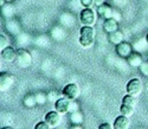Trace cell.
<instances>
[{
  "label": "cell",
  "instance_id": "7402d4cb",
  "mask_svg": "<svg viewBox=\"0 0 148 129\" xmlns=\"http://www.w3.org/2000/svg\"><path fill=\"white\" fill-rule=\"evenodd\" d=\"M36 96V101H37V104H40V106H44L45 103L47 102V94H44L42 91L34 94Z\"/></svg>",
  "mask_w": 148,
  "mask_h": 129
},
{
  "label": "cell",
  "instance_id": "277c9868",
  "mask_svg": "<svg viewBox=\"0 0 148 129\" xmlns=\"http://www.w3.org/2000/svg\"><path fill=\"white\" fill-rule=\"evenodd\" d=\"M71 103L72 101L64 97H59L56 102H55V109L60 114V115H65L66 113L71 111Z\"/></svg>",
  "mask_w": 148,
  "mask_h": 129
},
{
  "label": "cell",
  "instance_id": "5bb4252c",
  "mask_svg": "<svg viewBox=\"0 0 148 129\" xmlns=\"http://www.w3.org/2000/svg\"><path fill=\"white\" fill-rule=\"evenodd\" d=\"M14 6L12 5L11 3H5L3 6H1V16L6 19H11V18H13L14 16Z\"/></svg>",
  "mask_w": 148,
  "mask_h": 129
},
{
  "label": "cell",
  "instance_id": "f1b7e54d",
  "mask_svg": "<svg viewBox=\"0 0 148 129\" xmlns=\"http://www.w3.org/2000/svg\"><path fill=\"white\" fill-rule=\"evenodd\" d=\"M79 1L84 7H91L94 5V0H79Z\"/></svg>",
  "mask_w": 148,
  "mask_h": 129
},
{
  "label": "cell",
  "instance_id": "5b68a950",
  "mask_svg": "<svg viewBox=\"0 0 148 129\" xmlns=\"http://www.w3.org/2000/svg\"><path fill=\"white\" fill-rule=\"evenodd\" d=\"M126 90H127V94L134 97H138L142 91V82L139 78H133L127 83Z\"/></svg>",
  "mask_w": 148,
  "mask_h": 129
},
{
  "label": "cell",
  "instance_id": "4316f807",
  "mask_svg": "<svg viewBox=\"0 0 148 129\" xmlns=\"http://www.w3.org/2000/svg\"><path fill=\"white\" fill-rule=\"evenodd\" d=\"M112 18H114L116 21H121V19H122V14H121V12H120L119 10L114 8V10H113V17H112Z\"/></svg>",
  "mask_w": 148,
  "mask_h": 129
},
{
  "label": "cell",
  "instance_id": "44dd1931",
  "mask_svg": "<svg viewBox=\"0 0 148 129\" xmlns=\"http://www.w3.org/2000/svg\"><path fill=\"white\" fill-rule=\"evenodd\" d=\"M120 113H121V115H125L127 117H130V116H133V114H134V107L128 106V104H123L122 103V106L120 107Z\"/></svg>",
  "mask_w": 148,
  "mask_h": 129
},
{
  "label": "cell",
  "instance_id": "8992f818",
  "mask_svg": "<svg viewBox=\"0 0 148 129\" xmlns=\"http://www.w3.org/2000/svg\"><path fill=\"white\" fill-rule=\"evenodd\" d=\"M79 88L77 84L75 83H69L66 84L64 88H63V91H62V94H63V96H65L66 98L71 99V101H75L76 98L79 97Z\"/></svg>",
  "mask_w": 148,
  "mask_h": 129
},
{
  "label": "cell",
  "instance_id": "9a60e30c",
  "mask_svg": "<svg viewBox=\"0 0 148 129\" xmlns=\"http://www.w3.org/2000/svg\"><path fill=\"white\" fill-rule=\"evenodd\" d=\"M108 39L112 44L117 45V44H120V43H122L123 40H125V36H123V33L120 30H116V31H113V32L109 33Z\"/></svg>",
  "mask_w": 148,
  "mask_h": 129
},
{
  "label": "cell",
  "instance_id": "6da1fadb",
  "mask_svg": "<svg viewBox=\"0 0 148 129\" xmlns=\"http://www.w3.org/2000/svg\"><path fill=\"white\" fill-rule=\"evenodd\" d=\"M95 40V31L91 26L83 25V27L79 30V44L83 47H91Z\"/></svg>",
  "mask_w": 148,
  "mask_h": 129
},
{
  "label": "cell",
  "instance_id": "7c38bea8",
  "mask_svg": "<svg viewBox=\"0 0 148 129\" xmlns=\"http://www.w3.org/2000/svg\"><path fill=\"white\" fill-rule=\"evenodd\" d=\"M129 124H130L129 117H127V116H125V115H120L115 119L113 127L115 129H127L129 127Z\"/></svg>",
  "mask_w": 148,
  "mask_h": 129
},
{
  "label": "cell",
  "instance_id": "7a4b0ae2",
  "mask_svg": "<svg viewBox=\"0 0 148 129\" xmlns=\"http://www.w3.org/2000/svg\"><path fill=\"white\" fill-rule=\"evenodd\" d=\"M16 62H17L19 68L26 69V68H29L31 65V63H32V56H31V54L27 50L20 47V49L17 50Z\"/></svg>",
  "mask_w": 148,
  "mask_h": 129
},
{
  "label": "cell",
  "instance_id": "484cf974",
  "mask_svg": "<svg viewBox=\"0 0 148 129\" xmlns=\"http://www.w3.org/2000/svg\"><path fill=\"white\" fill-rule=\"evenodd\" d=\"M139 69H140V71L143 76L148 77V62H142L141 65L139 67Z\"/></svg>",
  "mask_w": 148,
  "mask_h": 129
},
{
  "label": "cell",
  "instance_id": "ffe728a7",
  "mask_svg": "<svg viewBox=\"0 0 148 129\" xmlns=\"http://www.w3.org/2000/svg\"><path fill=\"white\" fill-rule=\"evenodd\" d=\"M24 106L27 107V108H33L34 106H37V101H36V96L32 94H27L23 99Z\"/></svg>",
  "mask_w": 148,
  "mask_h": 129
},
{
  "label": "cell",
  "instance_id": "d6a6232c",
  "mask_svg": "<svg viewBox=\"0 0 148 129\" xmlns=\"http://www.w3.org/2000/svg\"><path fill=\"white\" fill-rule=\"evenodd\" d=\"M5 3H6V0H0V7H1V6H3Z\"/></svg>",
  "mask_w": 148,
  "mask_h": 129
},
{
  "label": "cell",
  "instance_id": "836d02e7",
  "mask_svg": "<svg viewBox=\"0 0 148 129\" xmlns=\"http://www.w3.org/2000/svg\"><path fill=\"white\" fill-rule=\"evenodd\" d=\"M146 42H147V44H148V33H147V36H146Z\"/></svg>",
  "mask_w": 148,
  "mask_h": 129
},
{
  "label": "cell",
  "instance_id": "e0dca14e",
  "mask_svg": "<svg viewBox=\"0 0 148 129\" xmlns=\"http://www.w3.org/2000/svg\"><path fill=\"white\" fill-rule=\"evenodd\" d=\"M6 27H7L8 32L12 33V34H18L20 32V25L14 19H10L7 21V24H6Z\"/></svg>",
  "mask_w": 148,
  "mask_h": 129
},
{
  "label": "cell",
  "instance_id": "4dcf8cb0",
  "mask_svg": "<svg viewBox=\"0 0 148 129\" xmlns=\"http://www.w3.org/2000/svg\"><path fill=\"white\" fill-rule=\"evenodd\" d=\"M106 3V0H94V5L97 7V6H100V5H102V4H104Z\"/></svg>",
  "mask_w": 148,
  "mask_h": 129
},
{
  "label": "cell",
  "instance_id": "f546056e",
  "mask_svg": "<svg viewBox=\"0 0 148 129\" xmlns=\"http://www.w3.org/2000/svg\"><path fill=\"white\" fill-rule=\"evenodd\" d=\"M112 128H114V127L108 124V123H103V124L100 126V129H112Z\"/></svg>",
  "mask_w": 148,
  "mask_h": 129
},
{
  "label": "cell",
  "instance_id": "4fadbf2b",
  "mask_svg": "<svg viewBox=\"0 0 148 129\" xmlns=\"http://www.w3.org/2000/svg\"><path fill=\"white\" fill-rule=\"evenodd\" d=\"M127 60H128V64L132 68H139L141 65V63L143 62L142 56L139 52H132L129 55V57L127 58Z\"/></svg>",
  "mask_w": 148,
  "mask_h": 129
},
{
  "label": "cell",
  "instance_id": "ba28073f",
  "mask_svg": "<svg viewBox=\"0 0 148 129\" xmlns=\"http://www.w3.org/2000/svg\"><path fill=\"white\" fill-rule=\"evenodd\" d=\"M132 52H133V46H132V44H129V43H127V42H125V40L116 45V54H117L121 58H128Z\"/></svg>",
  "mask_w": 148,
  "mask_h": 129
},
{
  "label": "cell",
  "instance_id": "d6986e66",
  "mask_svg": "<svg viewBox=\"0 0 148 129\" xmlns=\"http://www.w3.org/2000/svg\"><path fill=\"white\" fill-rule=\"evenodd\" d=\"M51 34L52 37L55 38L56 40H62V39H64L65 38V31L63 30V27H60V26H55L51 31Z\"/></svg>",
  "mask_w": 148,
  "mask_h": 129
},
{
  "label": "cell",
  "instance_id": "30bf717a",
  "mask_svg": "<svg viewBox=\"0 0 148 129\" xmlns=\"http://www.w3.org/2000/svg\"><path fill=\"white\" fill-rule=\"evenodd\" d=\"M0 56H1V59L11 63V62H14L16 57H17V50H14L12 46H6L1 52H0Z\"/></svg>",
  "mask_w": 148,
  "mask_h": 129
},
{
  "label": "cell",
  "instance_id": "e575fe53",
  "mask_svg": "<svg viewBox=\"0 0 148 129\" xmlns=\"http://www.w3.org/2000/svg\"><path fill=\"white\" fill-rule=\"evenodd\" d=\"M11 1H13V0H6V3H11Z\"/></svg>",
  "mask_w": 148,
  "mask_h": 129
},
{
  "label": "cell",
  "instance_id": "1f68e13d",
  "mask_svg": "<svg viewBox=\"0 0 148 129\" xmlns=\"http://www.w3.org/2000/svg\"><path fill=\"white\" fill-rule=\"evenodd\" d=\"M72 128H75V129H81V128H82V126H81V124H73V126H72Z\"/></svg>",
  "mask_w": 148,
  "mask_h": 129
},
{
  "label": "cell",
  "instance_id": "83f0119b",
  "mask_svg": "<svg viewBox=\"0 0 148 129\" xmlns=\"http://www.w3.org/2000/svg\"><path fill=\"white\" fill-rule=\"evenodd\" d=\"M34 128H36V129H49V128H50V126H49V124L44 121V122H38V123L36 124Z\"/></svg>",
  "mask_w": 148,
  "mask_h": 129
},
{
  "label": "cell",
  "instance_id": "52a82bcc",
  "mask_svg": "<svg viewBox=\"0 0 148 129\" xmlns=\"http://www.w3.org/2000/svg\"><path fill=\"white\" fill-rule=\"evenodd\" d=\"M14 82L13 76L8 72H1L0 73V91H7L12 86Z\"/></svg>",
  "mask_w": 148,
  "mask_h": 129
},
{
  "label": "cell",
  "instance_id": "ac0fdd59",
  "mask_svg": "<svg viewBox=\"0 0 148 129\" xmlns=\"http://www.w3.org/2000/svg\"><path fill=\"white\" fill-rule=\"evenodd\" d=\"M70 120H71V122H72L73 124H81V123L83 122V120H84V116H83V114H82L78 109H76V110L71 111V114H70Z\"/></svg>",
  "mask_w": 148,
  "mask_h": 129
},
{
  "label": "cell",
  "instance_id": "9c48e42d",
  "mask_svg": "<svg viewBox=\"0 0 148 129\" xmlns=\"http://www.w3.org/2000/svg\"><path fill=\"white\" fill-rule=\"evenodd\" d=\"M45 122L50 126V128H55L60 123V114L56 110V111H49L45 115Z\"/></svg>",
  "mask_w": 148,
  "mask_h": 129
},
{
  "label": "cell",
  "instance_id": "cb8c5ba5",
  "mask_svg": "<svg viewBox=\"0 0 148 129\" xmlns=\"http://www.w3.org/2000/svg\"><path fill=\"white\" fill-rule=\"evenodd\" d=\"M6 46H8V38H7L5 34L0 33V52H1V51H3Z\"/></svg>",
  "mask_w": 148,
  "mask_h": 129
},
{
  "label": "cell",
  "instance_id": "8fae6325",
  "mask_svg": "<svg viewBox=\"0 0 148 129\" xmlns=\"http://www.w3.org/2000/svg\"><path fill=\"white\" fill-rule=\"evenodd\" d=\"M113 7L110 6V5H107L106 3L100 5V6H97V14L104 18V19H109V18H112L113 17Z\"/></svg>",
  "mask_w": 148,
  "mask_h": 129
},
{
  "label": "cell",
  "instance_id": "d4e9b609",
  "mask_svg": "<svg viewBox=\"0 0 148 129\" xmlns=\"http://www.w3.org/2000/svg\"><path fill=\"white\" fill-rule=\"evenodd\" d=\"M59 98V93L56 91V90H52V91L47 93V101L50 102H56Z\"/></svg>",
  "mask_w": 148,
  "mask_h": 129
},
{
  "label": "cell",
  "instance_id": "2e32d148",
  "mask_svg": "<svg viewBox=\"0 0 148 129\" xmlns=\"http://www.w3.org/2000/svg\"><path fill=\"white\" fill-rule=\"evenodd\" d=\"M103 30L108 33L119 30V21H116L114 18L106 19L104 23H103Z\"/></svg>",
  "mask_w": 148,
  "mask_h": 129
},
{
  "label": "cell",
  "instance_id": "3957f363",
  "mask_svg": "<svg viewBox=\"0 0 148 129\" xmlns=\"http://www.w3.org/2000/svg\"><path fill=\"white\" fill-rule=\"evenodd\" d=\"M95 20H96L95 12L90 7H85L84 10L81 11V13H79V21L82 23V25L92 26Z\"/></svg>",
  "mask_w": 148,
  "mask_h": 129
},
{
  "label": "cell",
  "instance_id": "603a6c76",
  "mask_svg": "<svg viewBox=\"0 0 148 129\" xmlns=\"http://www.w3.org/2000/svg\"><path fill=\"white\" fill-rule=\"evenodd\" d=\"M122 103L123 104H128V106H132L135 108V106H136V101H135V97L132 96V95H126L125 97L122 98Z\"/></svg>",
  "mask_w": 148,
  "mask_h": 129
}]
</instances>
